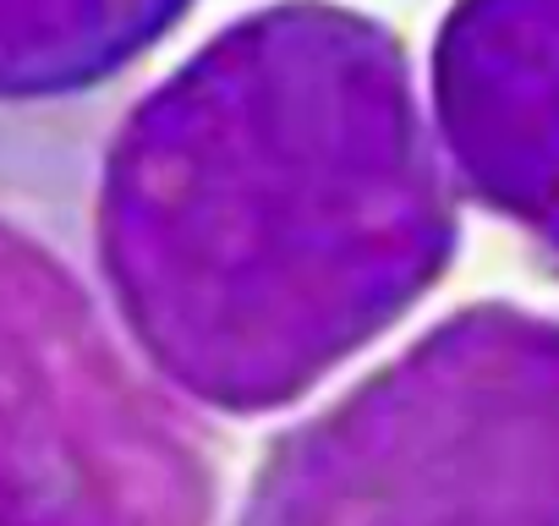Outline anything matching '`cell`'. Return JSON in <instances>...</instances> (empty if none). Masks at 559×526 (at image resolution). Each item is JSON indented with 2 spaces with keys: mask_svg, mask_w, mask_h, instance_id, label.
Wrapping results in <instances>:
<instances>
[{
  "mask_svg": "<svg viewBox=\"0 0 559 526\" xmlns=\"http://www.w3.org/2000/svg\"><path fill=\"white\" fill-rule=\"evenodd\" d=\"M428 121L455 187L559 258V0H455Z\"/></svg>",
  "mask_w": 559,
  "mask_h": 526,
  "instance_id": "cell-4",
  "label": "cell"
},
{
  "mask_svg": "<svg viewBox=\"0 0 559 526\" xmlns=\"http://www.w3.org/2000/svg\"><path fill=\"white\" fill-rule=\"evenodd\" d=\"M236 526H559V319H439L269 444Z\"/></svg>",
  "mask_w": 559,
  "mask_h": 526,
  "instance_id": "cell-2",
  "label": "cell"
},
{
  "mask_svg": "<svg viewBox=\"0 0 559 526\" xmlns=\"http://www.w3.org/2000/svg\"><path fill=\"white\" fill-rule=\"evenodd\" d=\"M198 0H0V105H61L132 72Z\"/></svg>",
  "mask_w": 559,
  "mask_h": 526,
  "instance_id": "cell-5",
  "label": "cell"
},
{
  "mask_svg": "<svg viewBox=\"0 0 559 526\" xmlns=\"http://www.w3.org/2000/svg\"><path fill=\"white\" fill-rule=\"evenodd\" d=\"M455 192L401 34L341 0H274L121 116L94 258L176 395L263 417L450 275Z\"/></svg>",
  "mask_w": 559,
  "mask_h": 526,
  "instance_id": "cell-1",
  "label": "cell"
},
{
  "mask_svg": "<svg viewBox=\"0 0 559 526\" xmlns=\"http://www.w3.org/2000/svg\"><path fill=\"white\" fill-rule=\"evenodd\" d=\"M203 422L72 263L0 214V526H214Z\"/></svg>",
  "mask_w": 559,
  "mask_h": 526,
  "instance_id": "cell-3",
  "label": "cell"
}]
</instances>
